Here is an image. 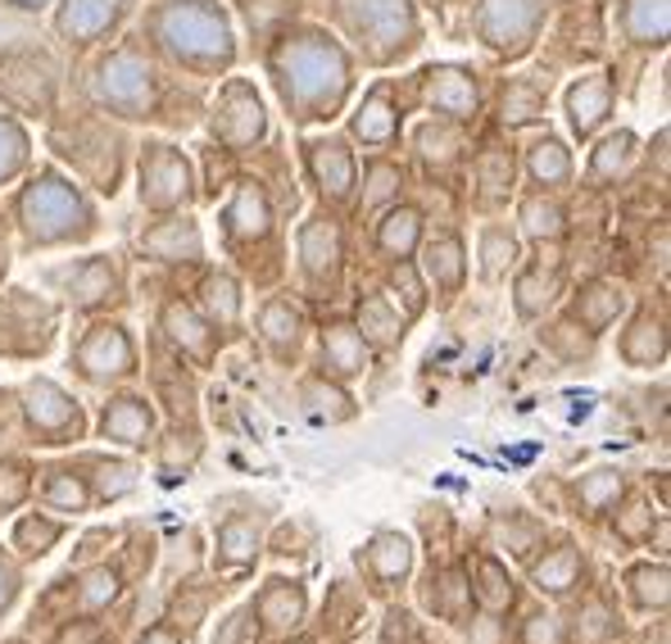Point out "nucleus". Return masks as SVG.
Here are the masks:
<instances>
[{
  "label": "nucleus",
  "instance_id": "nucleus-1",
  "mask_svg": "<svg viewBox=\"0 0 671 644\" xmlns=\"http://www.w3.org/2000/svg\"><path fill=\"white\" fill-rule=\"evenodd\" d=\"M100 96H105L110 105L137 114V110L150 105V73L132 55H118L114 64H105V73H100Z\"/></svg>",
  "mask_w": 671,
  "mask_h": 644
},
{
  "label": "nucleus",
  "instance_id": "nucleus-2",
  "mask_svg": "<svg viewBox=\"0 0 671 644\" xmlns=\"http://www.w3.org/2000/svg\"><path fill=\"white\" fill-rule=\"evenodd\" d=\"M168 33L173 37H187L191 55H195V50H218V55H227V28H223V18L204 14V10H177L168 18Z\"/></svg>",
  "mask_w": 671,
  "mask_h": 644
},
{
  "label": "nucleus",
  "instance_id": "nucleus-3",
  "mask_svg": "<svg viewBox=\"0 0 671 644\" xmlns=\"http://www.w3.org/2000/svg\"><path fill=\"white\" fill-rule=\"evenodd\" d=\"M435 83H431V100L441 110H450V114H468L472 105H477V91H472V83L463 73H431Z\"/></svg>",
  "mask_w": 671,
  "mask_h": 644
},
{
  "label": "nucleus",
  "instance_id": "nucleus-4",
  "mask_svg": "<svg viewBox=\"0 0 671 644\" xmlns=\"http://www.w3.org/2000/svg\"><path fill=\"white\" fill-rule=\"evenodd\" d=\"M318 177H327L331 173V191L341 195L345 187H350V164H345V154H341V146H318Z\"/></svg>",
  "mask_w": 671,
  "mask_h": 644
},
{
  "label": "nucleus",
  "instance_id": "nucleus-5",
  "mask_svg": "<svg viewBox=\"0 0 671 644\" xmlns=\"http://www.w3.org/2000/svg\"><path fill=\"white\" fill-rule=\"evenodd\" d=\"M572 110H577V127L585 132V127H595V123H599L604 96H590V87H585V91H572Z\"/></svg>",
  "mask_w": 671,
  "mask_h": 644
},
{
  "label": "nucleus",
  "instance_id": "nucleus-6",
  "mask_svg": "<svg viewBox=\"0 0 671 644\" xmlns=\"http://www.w3.org/2000/svg\"><path fill=\"white\" fill-rule=\"evenodd\" d=\"M535 173H540V177H554V182L567 173V160H562V150H558L554 141H549V146H535Z\"/></svg>",
  "mask_w": 671,
  "mask_h": 644
},
{
  "label": "nucleus",
  "instance_id": "nucleus-7",
  "mask_svg": "<svg viewBox=\"0 0 671 644\" xmlns=\"http://www.w3.org/2000/svg\"><path fill=\"white\" fill-rule=\"evenodd\" d=\"M413 223H418L413 214H400V218H391V227H385V250H408V245H413V231H418Z\"/></svg>",
  "mask_w": 671,
  "mask_h": 644
},
{
  "label": "nucleus",
  "instance_id": "nucleus-8",
  "mask_svg": "<svg viewBox=\"0 0 671 644\" xmlns=\"http://www.w3.org/2000/svg\"><path fill=\"white\" fill-rule=\"evenodd\" d=\"M358 132H364V137H385V132H391V118H385L381 100H372V105H368V118H358Z\"/></svg>",
  "mask_w": 671,
  "mask_h": 644
},
{
  "label": "nucleus",
  "instance_id": "nucleus-9",
  "mask_svg": "<svg viewBox=\"0 0 671 644\" xmlns=\"http://www.w3.org/2000/svg\"><path fill=\"white\" fill-rule=\"evenodd\" d=\"M527 223H531L535 237H540V231H549V237H554V231H558V210H549V204H545V210H540V204H527Z\"/></svg>",
  "mask_w": 671,
  "mask_h": 644
},
{
  "label": "nucleus",
  "instance_id": "nucleus-10",
  "mask_svg": "<svg viewBox=\"0 0 671 644\" xmlns=\"http://www.w3.org/2000/svg\"><path fill=\"white\" fill-rule=\"evenodd\" d=\"M395 182H400V177H395L391 168H377V173H372V204L391 195V191H395Z\"/></svg>",
  "mask_w": 671,
  "mask_h": 644
},
{
  "label": "nucleus",
  "instance_id": "nucleus-11",
  "mask_svg": "<svg viewBox=\"0 0 671 644\" xmlns=\"http://www.w3.org/2000/svg\"><path fill=\"white\" fill-rule=\"evenodd\" d=\"M41 204H46L41 191H33V195H28V210H41ZM46 214H50V218H60V214H64V218H68V214H77V204H50Z\"/></svg>",
  "mask_w": 671,
  "mask_h": 644
},
{
  "label": "nucleus",
  "instance_id": "nucleus-12",
  "mask_svg": "<svg viewBox=\"0 0 671 644\" xmlns=\"http://www.w3.org/2000/svg\"><path fill=\"white\" fill-rule=\"evenodd\" d=\"M18 5H37V0H18Z\"/></svg>",
  "mask_w": 671,
  "mask_h": 644
}]
</instances>
